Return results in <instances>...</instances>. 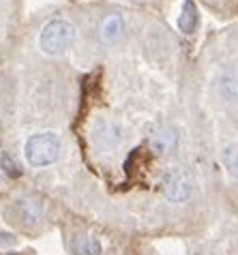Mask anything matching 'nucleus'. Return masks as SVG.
Segmentation results:
<instances>
[{
	"instance_id": "f257e3e1",
	"label": "nucleus",
	"mask_w": 238,
	"mask_h": 255,
	"mask_svg": "<svg viewBox=\"0 0 238 255\" xmlns=\"http://www.w3.org/2000/svg\"><path fill=\"white\" fill-rule=\"evenodd\" d=\"M26 161L34 167H45L60 157V139L54 133H37L24 146Z\"/></svg>"
},
{
	"instance_id": "f03ea898",
	"label": "nucleus",
	"mask_w": 238,
	"mask_h": 255,
	"mask_svg": "<svg viewBox=\"0 0 238 255\" xmlns=\"http://www.w3.org/2000/svg\"><path fill=\"white\" fill-rule=\"evenodd\" d=\"M75 39V28L67 19H52L43 26L41 30V49L45 54H60L73 43Z\"/></svg>"
},
{
	"instance_id": "7ed1b4c3",
	"label": "nucleus",
	"mask_w": 238,
	"mask_h": 255,
	"mask_svg": "<svg viewBox=\"0 0 238 255\" xmlns=\"http://www.w3.org/2000/svg\"><path fill=\"white\" fill-rule=\"evenodd\" d=\"M191 191H193V182H191V176H189L185 169H172V172L165 174L163 193L170 202H174V204L187 202L189 197H191Z\"/></svg>"
},
{
	"instance_id": "20e7f679",
	"label": "nucleus",
	"mask_w": 238,
	"mask_h": 255,
	"mask_svg": "<svg viewBox=\"0 0 238 255\" xmlns=\"http://www.w3.org/2000/svg\"><path fill=\"white\" fill-rule=\"evenodd\" d=\"M93 141L101 150H112L120 146L122 141V127L110 118H99L93 127Z\"/></svg>"
},
{
	"instance_id": "39448f33",
	"label": "nucleus",
	"mask_w": 238,
	"mask_h": 255,
	"mask_svg": "<svg viewBox=\"0 0 238 255\" xmlns=\"http://www.w3.org/2000/svg\"><path fill=\"white\" fill-rule=\"evenodd\" d=\"M148 144H150V148L155 152L167 154V152H172L174 148L178 146V131L174 129L172 125H161V127H157V129L152 131Z\"/></svg>"
},
{
	"instance_id": "423d86ee",
	"label": "nucleus",
	"mask_w": 238,
	"mask_h": 255,
	"mask_svg": "<svg viewBox=\"0 0 238 255\" xmlns=\"http://www.w3.org/2000/svg\"><path fill=\"white\" fill-rule=\"evenodd\" d=\"M178 26L183 32H193L195 26H198V9H195L193 0H185L183 2V11H180V17H178Z\"/></svg>"
},
{
	"instance_id": "0eeeda50",
	"label": "nucleus",
	"mask_w": 238,
	"mask_h": 255,
	"mask_svg": "<svg viewBox=\"0 0 238 255\" xmlns=\"http://www.w3.org/2000/svg\"><path fill=\"white\" fill-rule=\"evenodd\" d=\"M219 88L228 99H238V67L223 71L219 77Z\"/></svg>"
},
{
	"instance_id": "6e6552de",
	"label": "nucleus",
	"mask_w": 238,
	"mask_h": 255,
	"mask_svg": "<svg viewBox=\"0 0 238 255\" xmlns=\"http://www.w3.org/2000/svg\"><path fill=\"white\" fill-rule=\"evenodd\" d=\"M122 32H124V22L120 15H110L101 26V37H103V41H108V43L116 41Z\"/></svg>"
},
{
	"instance_id": "1a4fd4ad",
	"label": "nucleus",
	"mask_w": 238,
	"mask_h": 255,
	"mask_svg": "<svg viewBox=\"0 0 238 255\" xmlns=\"http://www.w3.org/2000/svg\"><path fill=\"white\" fill-rule=\"evenodd\" d=\"M73 251L78 255H101V245L93 236H78L73 240Z\"/></svg>"
},
{
	"instance_id": "9d476101",
	"label": "nucleus",
	"mask_w": 238,
	"mask_h": 255,
	"mask_svg": "<svg viewBox=\"0 0 238 255\" xmlns=\"http://www.w3.org/2000/svg\"><path fill=\"white\" fill-rule=\"evenodd\" d=\"M223 165L234 178H238V146H228L223 150Z\"/></svg>"
},
{
	"instance_id": "9b49d317",
	"label": "nucleus",
	"mask_w": 238,
	"mask_h": 255,
	"mask_svg": "<svg viewBox=\"0 0 238 255\" xmlns=\"http://www.w3.org/2000/svg\"><path fill=\"white\" fill-rule=\"evenodd\" d=\"M19 208H22L24 212V221H39V217H41V208H39V204H32V202H22L19 204Z\"/></svg>"
},
{
	"instance_id": "f8f14e48",
	"label": "nucleus",
	"mask_w": 238,
	"mask_h": 255,
	"mask_svg": "<svg viewBox=\"0 0 238 255\" xmlns=\"http://www.w3.org/2000/svg\"><path fill=\"white\" fill-rule=\"evenodd\" d=\"M2 165H4V169H6V174H11V176H19V167H17V163L13 161V159H9L6 154L2 157Z\"/></svg>"
}]
</instances>
